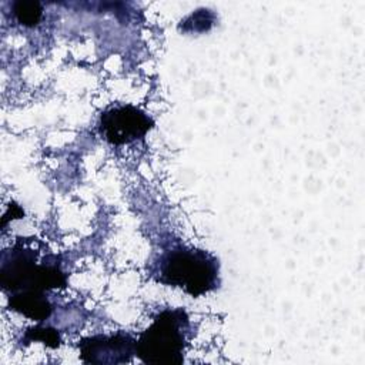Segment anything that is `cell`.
Wrapping results in <instances>:
<instances>
[{
	"label": "cell",
	"instance_id": "cell-1",
	"mask_svg": "<svg viewBox=\"0 0 365 365\" xmlns=\"http://www.w3.org/2000/svg\"><path fill=\"white\" fill-rule=\"evenodd\" d=\"M38 251L31 242L17 241L11 250L3 251L0 265V284L4 291L44 292L67 285L66 274L61 271L56 255H47L37 262Z\"/></svg>",
	"mask_w": 365,
	"mask_h": 365
},
{
	"label": "cell",
	"instance_id": "cell-2",
	"mask_svg": "<svg viewBox=\"0 0 365 365\" xmlns=\"http://www.w3.org/2000/svg\"><path fill=\"white\" fill-rule=\"evenodd\" d=\"M218 259L208 251L177 247L160 258L157 279L180 287L191 297H200L218 285Z\"/></svg>",
	"mask_w": 365,
	"mask_h": 365
},
{
	"label": "cell",
	"instance_id": "cell-3",
	"mask_svg": "<svg viewBox=\"0 0 365 365\" xmlns=\"http://www.w3.org/2000/svg\"><path fill=\"white\" fill-rule=\"evenodd\" d=\"M188 325V315L182 308L160 312L135 341V355L150 365L181 364Z\"/></svg>",
	"mask_w": 365,
	"mask_h": 365
},
{
	"label": "cell",
	"instance_id": "cell-4",
	"mask_svg": "<svg viewBox=\"0 0 365 365\" xmlns=\"http://www.w3.org/2000/svg\"><path fill=\"white\" fill-rule=\"evenodd\" d=\"M153 125L154 121L148 114L130 104L108 108L101 114L98 123L100 134L111 144L135 141L144 137Z\"/></svg>",
	"mask_w": 365,
	"mask_h": 365
},
{
	"label": "cell",
	"instance_id": "cell-5",
	"mask_svg": "<svg viewBox=\"0 0 365 365\" xmlns=\"http://www.w3.org/2000/svg\"><path fill=\"white\" fill-rule=\"evenodd\" d=\"M78 348L86 364H124L135 355V339L127 332L94 335L83 338Z\"/></svg>",
	"mask_w": 365,
	"mask_h": 365
},
{
	"label": "cell",
	"instance_id": "cell-6",
	"mask_svg": "<svg viewBox=\"0 0 365 365\" xmlns=\"http://www.w3.org/2000/svg\"><path fill=\"white\" fill-rule=\"evenodd\" d=\"M9 307L24 317L43 321L50 317L53 307L44 292H16L9 297Z\"/></svg>",
	"mask_w": 365,
	"mask_h": 365
},
{
	"label": "cell",
	"instance_id": "cell-7",
	"mask_svg": "<svg viewBox=\"0 0 365 365\" xmlns=\"http://www.w3.org/2000/svg\"><path fill=\"white\" fill-rule=\"evenodd\" d=\"M17 20L24 26H34L41 17V4L36 0H17L13 3Z\"/></svg>",
	"mask_w": 365,
	"mask_h": 365
},
{
	"label": "cell",
	"instance_id": "cell-8",
	"mask_svg": "<svg viewBox=\"0 0 365 365\" xmlns=\"http://www.w3.org/2000/svg\"><path fill=\"white\" fill-rule=\"evenodd\" d=\"M41 339L47 346L50 348H57L60 345V335L56 329L53 328H30L27 329L23 341L24 342H31V341H37Z\"/></svg>",
	"mask_w": 365,
	"mask_h": 365
}]
</instances>
